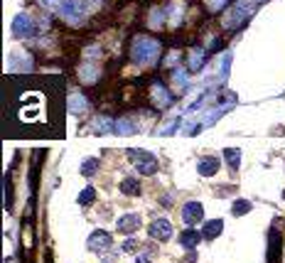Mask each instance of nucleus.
Instances as JSON below:
<instances>
[{
    "mask_svg": "<svg viewBox=\"0 0 285 263\" xmlns=\"http://www.w3.org/2000/svg\"><path fill=\"white\" fill-rule=\"evenodd\" d=\"M89 251H106L108 246H111V234H106V231H101V229H96L94 234L89 236Z\"/></svg>",
    "mask_w": 285,
    "mask_h": 263,
    "instance_id": "8",
    "label": "nucleus"
},
{
    "mask_svg": "<svg viewBox=\"0 0 285 263\" xmlns=\"http://www.w3.org/2000/svg\"><path fill=\"white\" fill-rule=\"evenodd\" d=\"M248 212H251V202H246V199L234 202V214H236V217H244V214H248Z\"/></svg>",
    "mask_w": 285,
    "mask_h": 263,
    "instance_id": "24",
    "label": "nucleus"
},
{
    "mask_svg": "<svg viewBox=\"0 0 285 263\" xmlns=\"http://www.w3.org/2000/svg\"><path fill=\"white\" fill-rule=\"evenodd\" d=\"M96 170H98V160H96V157H86V160L81 163V172H84L86 177L96 175Z\"/></svg>",
    "mask_w": 285,
    "mask_h": 263,
    "instance_id": "19",
    "label": "nucleus"
},
{
    "mask_svg": "<svg viewBox=\"0 0 285 263\" xmlns=\"http://www.w3.org/2000/svg\"><path fill=\"white\" fill-rule=\"evenodd\" d=\"M138 226H140V217L138 214H126V217L118 219V231L123 236H131L133 231H138Z\"/></svg>",
    "mask_w": 285,
    "mask_h": 263,
    "instance_id": "9",
    "label": "nucleus"
},
{
    "mask_svg": "<svg viewBox=\"0 0 285 263\" xmlns=\"http://www.w3.org/2000/svg\"><path fill=\"white\" fill-rule=\"evenodd\" d=\"M113 126L116 123H111L106 116H101V118H96L94 121V131L96 133H106V131H113Z\"/></svg>",
    "mask_w": 285,
    "mask_h": 263,
    "instance_id": "21",
    "label": "nucleus"
},
{
    "mask_svg": "<svg viewBox=\"0 0 285 263\" xmlns=\"http://www.w3.org/2000/svg\"><path fill=\"white\" fill-rule=\"evenodd\" d=\"M187 81H190V76H187V72H182V69H177L175 76H172V84H175V86H185Z\"/></svg>",
    "mask_w": 285,
    "mask_h": 263,
    "instance_id": "25",
    "label": "nucleus"
},
{
    "mask_svg": "<svg viewBox=\"0 0 285 263\" xmlns=\"http://www.w3.org/2000/svg\"><path fill=\"white\" fill-rule=\"evenodd\" d=\"M162 20H165V15H162L160 10H152V15H150V27H160V25H162Z\"/></svg>",
    "mask_w": 285,
    "mask_h": 263,
    "instance_id": "29",
    "label": "nucleus"
},
{
    "mask_svg": "<svg viewBox=\"0 0 285 263\" xmlns=\"http://www.w3.org/2000/svg\"><path fill=\"white\" fill-rule=\"evenodd\" d=\"M175 126H177V121H170V123H167V126H162V128H160V133H162V135H165V133L175 131Z\"/></svg>",
    "mask_w": 285,
    "mask_h": 263,
    "instance_id": "32",
    "label": "nucleus"
},
{
    "mask_svg": "<svg viewBox=\"0 0 285 263\" xmlns=\"http://www.w3.org/2000/svg\"><path fill=\"white\" fill-rule=\"evenodd\" d=\"M207 3V8H209L211 13H219V10H224V5H226V0H204Z\"/></svg>",
    "mask_w": 285,
    "mask_h": 263,
    "instance_id": "27",
    "label": "nucleus"
},
{
    "mask_svg": "<svg viewBox=\"0 0 285 263\" xmlns=\"http://www.w3.org/2000/svg\"><path fill=\"white\" fill-rule=\"evenodd\" d=\"M202 236H204L202 231L187 229V231H182V236H180V244H182V248H187V251H190V248H194V246L202 241Z\"/></svg>",
    "mask_w": 285,
    "mask_h": 263,
    "instance_id": "13",
    "label": "nucleus"
},
{
    "mask_svg": "<svg viewBox=\"0 0 285 263\" xmlns=\"http://www.w3.org/2000/svg\"><path fill=\"white\" fill-rule=\"evenodd\" d=\"M79 74H81V81L94 84L96 79H98V67H96V64H84V67L79 69Z\"/></svg>",
    "mask_w": 285,
    "mask_h": 263,
    "instance_id": "17",
    "label": "nucleus"
},
{
    "mask_svg": "<svg viewBox=\"0 0 285 263\" xmlns=\"http://www.w3.org/2000/svg\"><path fill=\"white\" fill-rule=\"evenodd\" d=\"M216 170H219V160H216V157H204V160L199 163V175H204V177L216 175Z\"/></svg>",
    "mask_w": 285,
    "mask_h": 263,
    "instance_id": "16",
    "label": "nucleus"
},
{
    "mask_svg": "<svg viewBox=\"0 0 285 263\" xmlns=\"http://www.w3.org/2000/svg\"><path fill=\"white\" fill-rule=\"evenodd\" d=\"M30 67H32V59H30V57L13 55L10 64H8V72H10V74H18V72H30Z\"/></svg>",
    "mask_w": 285,
    "mask_h": 263,
    "instance_id": "12",
    "label": "nucleus"
},
{
    "mask_svg": "<svg viewBox=\"0 0 285 263\" xmlns=\"http://www.w3.org/2000/svg\"><path fill=\"white\" fill-rule=\"evenodd\" d=\"M180 13H182V8H180V5H170V15H172L170 25H172V27H177V25H180V20H182V18H180Z\"/></svg>",
    "mask_w": 285,
    "mask_h": 263,
    "instance_id": "26",
    "label": "nucleus"
},
{
    "mask_svg": "<svg viewBox=\"0 0 285 263\" xmlns=\"http://www.w3.org/2000/svg\"><path fill=\"white\" fill-rule=\"evenodd\" d=\"M148 234H150L152 239H157V241H167L172 236V224L167 219H155V222L148 226Z\"/></svg>",
    "mask_w": 285,
    "mask_h": 263,
    "instance_id": "7",
    "label": "nucleus"
},
{
    "mask_svg": "<svg viewBox=\"0 0 285 263\" xmlns=\"http://www.w3.org/2000/svg\"><path fill=\"white\" fill-rule=\"evenodd\" d=\"M207 59V49H192L190 52V72H199Z\"/></svg>",
    "mask_w": 285,
    "mask_h": 263,
    "instance_id": "15",
    "label": "nucleus"
},
{
    "mask_svg": "<svg viewBox=\"0 0 285 263\" xmlns=\"http://www.w3.org/2000/svg\"><path fill=\"white\" fill-rule=\"evenodd\" d=\"M128 157L133 160V165L138 168V172L143 175H155L157 172V160L155 155L148 150H128Z\"/></svg>",
    "mask_w": 285,
    "mask_h": 263,
    "instance_id": "3",
    "label": "nucleus"
},
{
    "mask_svg": "<svg viewBox=\"0 0 285 263\" xmlns=\"http://www.w3.org/2000/svg\"><path fill=\"white\" fill-rule=\"evenodd\" d=\"M152 101H155L157 109H165V106H170L172 103V94L162 86V84H152Z\"/></svg>",
    "mask_w": 285,
    "mask_h": 263,
    "instance_id": "11",
    "label": "nucleus"
},
{
    "mask_svg": "<svg viewBox=\"0 0 285 263\" xmlns=\"http://www.w3.org/2000/svg\"><path fill=\"white\" fill-rule=\"evenodd\" d=\"M197 126H199L197 121H185V126H182V133H185V135H194Z\"/></svg>",
    "mask_w": 285,
    "mask_h": 263,
    "instance_id": "30",
    "label": "nucleus"
},
{
    "mask_svg": "<svg viewBox=\"0 0 285 263\" xmlns=\"http://www.w3.org/2000/svg\"><path fill=\"white\" fill-rule=\"evenodd\" d=\"M67 109H69V113H86L89 111V101H86V96L81 94H69V98H67Z\"/></svg>",
    "mask_w": 285,
    "mask_h": 263,
    "instance_id": "10",
    "label": "nucleus"
},
{
    "mask_svg": "<svg viewBox=\"0 0 285 263\" xmlns=\"http://www.w3.org/2000/svg\"><path fill=\"white\" fill-rule=\"evenodd\" d=\"M121 189H123V194H138V192H140V182L133 180V177H128V180H123Z\"/></svg>",
    "mask_w": 285,
    "mask_h": 263,
    "instance_id": "20",
    "label": "nucleus"
},
{
    "mask_svg": "<svg viewBox=\"0 0 285 263\" xmlns=\"http://www.w3.org/2000/svg\"><path fill=\"white\" fill-rule=\"evenodd\" d=\"M138 263H150V261H145V258H143V256H140V258H138Z\"/></svg>",
    "mask_w": 285,
    "mask_h": 263,
    "instance_id": "34",
    "label": "nucleus"
},
{
    "mask_svg": "<svg viewBox=\"0 0 285 263\" xmlns=\"http://www.w3.org/2000/svg\"><path fill=\"white\" fill-rule=\"evenodd\" d=\"M157 55H160V42H157V39L145 37V35H138V37L133 39V47H131L133 62L150 67V64H155Z\"/></svg>",
    "mask_w": 285,
    "mask_h": 263,
    "instance_id": "1",
    "label": "nucleus"
},
{
    "mask_svg": "<svg viewBox=\"0 0 285 263\" xmlns=\"http://www.w3.org/2000/svg\"><path fill=\"white\" fill-rule=\"evenodd\" d=\"M62 18L67 20V22H72V25H81V20L84 15L89 13V8H86V0H67L64 5H62Z\"/></svg>",
    "mask_w": 285,
    "mask_h": 263,
    "instance_id": "2",
    "label": "nucleus"
},
{
    "mask_svg": "<svg viewBox=\"0 0 285 263\" xmlns=\"http://www.w3.org/2000/svg\"><path fill=\"white\" fill-rule=\"evenodd\" d=\"M204 219V207L199 204V202H187L185 207H182V222L187 226L197 224V222H202Z\"/></svg>",
    "mask_w": 285,
    "mask_h": 263,
    "instance_id": "5",
    "label": "nucleus"
},
{
    "mask_svg": "<svg viewBox=\"0 0 285 263\" xmlns=\"http://www.w3.org/2000/svg\"><path fill=\"white\" fill-rule=\"evenodd\" d=\"M44 8H49V10H62V5L67 3V0H39Z\"/></svg>",
    "mask_w": 285,
    "mask_h": 263,
    "instance_id": "28",
    "label": "nucleus"
},
{
    "mask_svg": "<svg viewBox=\"0 0 285 263\" xmlns=\"http://www.w3.org/2000/svg\"><path fill=\"white\" fill-rule=\"evenodd\" d=\"M13 35H18V37H30V35H35V22L30 15H18V18L13 20Z\"/></svg>",
    "mask_w": 285,
    "mask_h": 263,
    "instance_id": "6",
    "label": "nucleus"
},
{
    "mask_svg": "<svg viewBox=\"0 0 285 263\" xmlns=\"http://www.w3.org/2000/svg\"><path fill=\"white\" fill-rule=\"evenodd\" d=\"M251 13H253V8H251V5L239 3L236 8H231L226 15H224V20H221V22H224V27H226V30H234V27H239V25H241V22H244V20L251 15Z\"/></svg>",
    "mask_w": 285,
    "mask_h": 263,
    "instance_id": "4",
    "label": "nucleus"
},
{
    "mask_svg": "<svg viewBox=\"0 0 285 263\" xmlns=\"http://www.w3.org/2000/svg\"><path fill=\"white\" fill-rule=\"evenodd\" d=\"M133 248H138V241H135V239H128V241H123V251H133Z\"/></svg>",
    "mask_w": 285,
    "mask_h": 263,
    "instance_id": "31",
    "label": "nucleus"
},
{
    "mask_svg": "<svg viewBox=\"0 0 285 263\" xmlns=\"http://www.w3.org/2000/svg\"><path fill=\"white\" fill-rule=\"evenodd\" d=\"M224 157H226V163L234 170L239 168V163H241V152L236 150V148H229V150H224Z\"/></svg>",
    "mask_w": 285,
    "mask_h": 263,
    "instance_id": "22",
    "label": "nucleus"
},
{
    "mask_svg": "<svg viewBox=\"0 0 285 263\" xmlns=\"http://www.w3.org/2000/svg\"><path fill=\"white\" fill-rule=\"evenodd\" d=\"M94 197H96V189L94 187L81 189V194H79V204H91V202H94Z\"/></svg>",
    "mask_w": 285,
    "mask_h": 263,
    "instance_id": "23",
    "label": "nucleus"
},
{
    "mask_svg": "<svg viewBox=\"0 0 285 263\" xmlns=\"http://www.w3.org/2000/svg\"><path fill=\"white\" fill-rule=\"evenodd\" d=\"M98 5H101V0H86V8H89V10H96Z\"/></svg>",
    "mask_w": 285,
    "mask_h": 263,
    "instance_id": "33",
    "label": "nucleus"
},
{
    "mask_svg": "<svg viewBox=\"0 0 285 263\" xmlns=\"http://www.w3.org/2000/svg\"><path fill=\"white\" fill-rule=\"evenodd\" d=\"M221 231H224V222H221V219H211V222H207L204 229H202L204 239H216Z\"/></svg>",
    "mask_w": 285,
    "mask_h": 263,
    "instance_id": "14",
    "label": "nucleus"
},
{
    "mask_svg": "<svg viewBox=\"0 0 285 263\" xmlns=\"http://www.w3.org/2000/svg\"><path fill=\"white\" fill-rule=\"evenodd\" d=\"M113 133H118V135H133L135 133L133 121H128V118H118L116 126H113Z\"/></svg>",
    "mask_w": 285,
    "mask_h": 263,
    "instance_id": "18",
    "label": "nucleus"
}]
</instances>
